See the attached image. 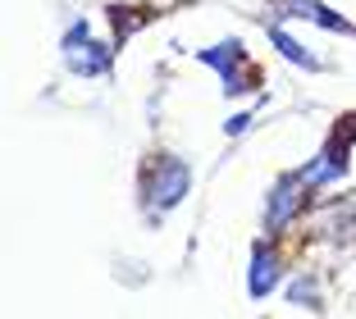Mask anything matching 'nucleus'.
I'll return each mask as SVG.
<instances>
[{"mask_svg":"<svg viewBox=\"0 0 356 319\" xmlns=\"http://www.w3.org/2000/svg\"><path fill=\"white\" fill-rule=\"evenodd\" d=\"M192 187V169L178 160V155H156L151 165V183H147V206L151 210H169L178 206Z\"/></svg>","mask_w":356,"mask_h":319,"instance_id":"1","label":"nucleus"},{"mask_svg":"<svg viewBox=\"0 0 356 319\" xmlns=\"http://www.w3.org/2000/svg\"><path fill=\"white\" fill-rule=\"evenodd\" d=\"M306 187H311V183H306L302 174H283L279 178V187L270 192V206H265V228H270V233H279V228L288 224L293 215H302Z\"/></svg>","mask_w":356,"mask_h":319,"instance_id":"2","label":"nucleus"},{"mask_svg":"<svg viewBox=\"0 0 356 319\" xmlns=\"http://www.w3.org/2000/svg\"><path fill=\"white\" fill-rule=\"evenodd\" d=\"M64 55H69V64H74L78 73H92V78L110 69V51L96 46L92 37H87V23H78V28L64 37Z\"/></svg>","mask_w":356,"mask_h":319,"instance_id":"3","label":"nucleus"},{"mask_svg":"<svg viewBox=\"0 0 356 319\" xmlns=\"http://www.w3.org/2000/svg\"><path fill=\"white\" fill-rule=\"evenodd\" d=\"M201 60H206V64H220V78H224V87H229V96H238V92H247V87H252V78H238V69H229L233 60H242V42H238V37H233V42L210 46V51H201Z\"/></svg>","mask_w":356,"mask_h":319,"instance_id":"4","label":"nucleus"},{"mask_svg":"<svg viewBox=\"0 0 356 319\" xmlns=\"http://www.w3.org/2000/svg\"><path fill=\"white\" fill-rule=\"evenodd\" d=\"M252 297H265V292L279 283V256H274L270 247H256V256H252Z\"/></svg>","mask_w":356,"mask_h":319,"instance_id":"5","label":"nucleus"},{"mask_svg":"<svg viewBox=\"0 0 356 319\" xmlns=\"http://www.w3.org/2000/svg\"><path fill=\"white\" fill-rule=\"evenodd\" d=\"M279 5H283L288 14H306V19H315L320 28H334V32H356V28H352L347 19H338L334 10H325L320 0H279Z\"/></svg>","mask_w":356,"mask_h":319,"instance_id":"6","label":"nucleus"},{"mask_svg":"<svg viewBox=\"0 0 356 319\" xmlns=\"http://www.w3.org/2000/svg\"><path fill=\"white\" fill-rule=\"evenodd\" d=\"M270 42H274V46H279V51H283V55H288V60H293V64H297V69H311V73H315V69H320V60H315V55H311V51H306V46H302V42H293V37H288V32H283V28H270Z\"/></svg>","mask_w":356,"mask_h":319,"instance_id":"7","label":"nucleus"},{"mask_svg":"<svg viewBox=\"0 0 356 319\" xmlns=\"http://www.w3.org/2000/svg\"><path fill=\"white\" fill-rule=\"evenodd\" d=\"M315 283H311V278H297V283H293V292H288V297H293V301H302L306 297V306H320V301H315Z\"/></svg>","mask_w":356,"mask_h":319,"instance_id":"8","label":"nucleus"},{"mask_svg":"<svg viewBox=\"0 0 356 319\" xmlns=\"http://www.w3.org/2000/svg\"><path fill=\"white\" fill-rule=\"evenodd\" d=\"M247 119H252V114H233V119H229V137H238L242 128H247Z\"/></svg>","mask_w":356,"mask_h":319,"instance_id":"9","label":"nucleus"}]
</instances>
